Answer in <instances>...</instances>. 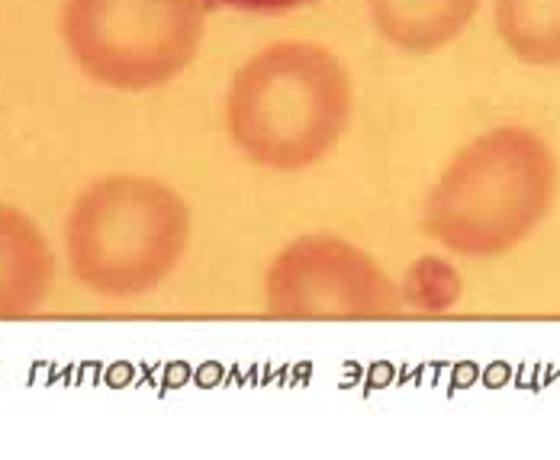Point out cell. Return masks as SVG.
<instances>
[{"label": "cell", "instance_id": "1", "mask_svg": "<svg viewBox=\"0 0 560 460\" xmlns=\"http://www.w3.org/2000/svg\"><path fill=\"white\" fill-rule=\"evenodd\" d=\"M351 107L354 84L341 58L319 43L287 39L265 46L232 74L225 129L252 165L293 174L336 149Z\"/></svg>", "mask_w": 560, "mask_h": 460}, {"label": "cell", "instance_id": "2", "mask_svg": "<svg viewBox=\"0 0 560 460\" xmlns=\"http://www.w3.org/2000/svg\"><path fill=\"white\" fill-rule=\"evenodd\" d=\"M558 158L528 126H497L470 139L432 184L422 229L460 258H500L551 213Z\"/></svg>", "mask_w": 560, "mask_h": 460}, {"label": "cell", "instance_id": "3", "mask_svg": "<svg viewBox=\"0 0 560 460\" xmlns=\"http://www.w3.org/2000/svg\"><path fill=\"white\" fill-rule=\"evenodd\" d=\"M190 241V210L168 184L107 174L71 207L65 251L81 287L129 299L162 287Z\"/></svg>", "mask_w": 560, "mask_h": 460}, {"label": "cell", "instance_id": "4", "mask_svg": "<svg viewBox=\"0 0 560 460\" xmlns=\"http://www.w3.org/2000/svg\"><path fill=\"white\" fill-rule=\"evenodd\" d=\"M207 0H65L61 36L78 68L116 91L174 81L200 52Z\"/></svg>", "mask_w": 560, "mask_h": 460}, {"label": "cell", "instance_id": "5", "mask_svg": "<svg viewBox=\"0 0 560 460\" xmlns=\"http://www.w3.org/2000/svg\"><path fill=\"white\" fill-rule=\"evenodd\" d=\"M265 312L283 322H381L402 316V296L364 248L310 232L268 264Z\"/></svg>", "mask_w": 560, "mask_h": 460}, {"label": "cell", "instance_id": "6", "mask_svg": "<svg viewBox=\"0 0 560 460\" xmlns=\"http://www.w3.org/2000/svg\"><path fill=\"white\" fill-rule=\"evenodd\" d=\"M56 258L43 229L0 203V322L33 316L52 293Z\"/></svg>", "mask_w": 560, "mask_h": 460}, {"label": "cell", "instance_id": "7", "mask_svg": "<svg viewBox=\"0 0 560 460\" xmlns=\"http://www.w3.org/2000/svg\"><path fill=\"white\" fill-rule=\"evenodd\" d=\"M368 7L384 43L409 56H429L467 30L480 0H368Z\"/></svg>", "mask_w": 560, "mask_h": 460}, {"label": "cell", "instance_id": "8", "mask_svg": "<svg viewBox=\"0 0 560 460\" xmlns=\"http://www.w3.org/2000/svg\"><path fill=\"white\" fill-rule=\"evenodd\" d=\"M493 23L518 61L560 64V0H493Z\"/></svg>", "mask_w": 560, "mask_h": 460}, {"label": "cell", "instance_id": "9", "mask_svg": "<svg viewBox=\"0 0 560 460\" xmlns=\"http://www.w3.org/2000/svg\"><path fill=\"white\" fill-rule=\"evenodd\" d=\"M399 296H402V306L409 303L419 312H445L460 299V278L445 261L422 258L406 274V290Z\"/></svg>", "mask_w": 560, "mask_h": 460}, {"label": "cell", "instance_id": "10", "mask_svg": "<svg viewBox=\"0 0 560 460\" xmlns=\"http://www.w3.org/2000/svg\"><path fill=\"white\" fill-rule=\"evenodd\" d=\"M207 3L242 10V13H290V10H300V7L316 3V0H207Z\"/></svg>", "mask_w": 560, "mask_h": 460}]
</instances>
